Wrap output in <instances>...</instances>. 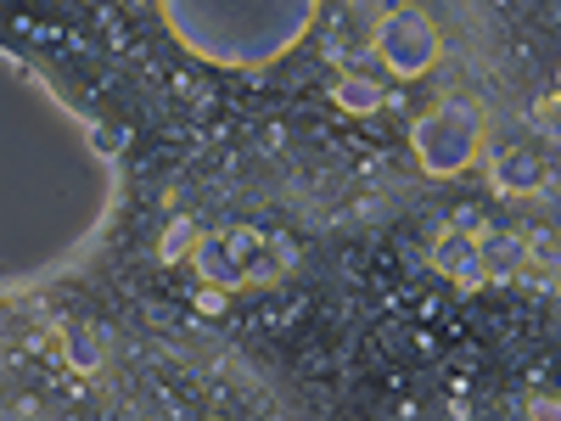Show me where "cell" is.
I'll return each instance as SVG.
<instances>
[{"label": "cell", "instance_id": "6da1fadb", "mask_svg": "<svg viewBox=\"0 0 561 421\" xmlns=\"http://www.w3.org/2000/svg\"><path fill=\"white\" fill-rule=\"evenodd\" d=\"M410 147H415V158H421L427 174H438V180L460 174L483 152V113L472 102H444L410 129Z\"/></svg>", "mask_w": 561, "mask_h": 421}, {"label": "cell", "instance_id": "7a4b0ae2", "mask_svg": "<svg viewBox=\"0 0 561 421\" xmlns=\"http://www.w3.org/2000/svg\"><path fill=\"white\" fill-rule=\"evenodd\" d=\"M438 52H444V39H438L433 18L415 12V7H393L377 29H370V57L399 79H421L438 62Z\"/></svg>", "mask_w": 561, "mask_h": 421}, {"label": "cell", "instance_id": "3957f363", "mask_svg": "<svg viewBox=\"0 0 561 421\" xmlns=\"http://www.w3.org/2000/svg\"><path fill=\"white\" fill-rule=\"evenodd\" d=\"M253 237L248 230H219V237H203V248H197V270H203V281L208 287H242V281H253Z\"/></svg>", "mask_w": 561, "mask_h": 421}, {"label": "cell", "instance_id": "277c9868", "mask_svg": "<svg viewBox=\"0 0 561 421\" xmlns=\"http://www.w3.org/2000/svg\"><path fill=\"white\" fill-rule=\"evenodd\" d=\"M433 270H444L449 281H460L466 293L489 287V264H483L478 237H466V230H455V225H444L438 237H433Z\"/></svg>", "mask_w": 561, "mask_h": 421}, {"label": "cell", "instance_id": "5b68a950", "mask_svg": "<svg viewBox=\"0 0 561 421\" xmlns=\"http://www.w3.org/2000/svg\"><path fill=\"white\" fill-rule=\"evenodd\" d=\"M545 180H550V169H545L528 147L494 152V192H505V197H539Z\"/></svg>", "mask_w": 561, "mask_h": 421}, {"label": "cell", "instance_id": "8992f818", "mask_svg": "<svg viewBox=\"0 0 561 421\" xmlns=\"http://www.w3.org/2000/svg\"><path fill=\"white\" fill-rule=\"evenodd\" d=\"M203 237H208V230H203V225H197L192 214H180V219H169V230H163V242H158V259H163V264H185V259H197Z\"/></svg>", "mask_w": 561, "mask_h": 421}, {"label": "cell", "instance_id": "52a82bcc", "mask_svg": "<svg viewBox=\"0 0 561 421\" xmlns=\"http://www.w3.org/2000/svg\"><path fill=\"white\" fill-rule=\"evenodd\" d=\"M332 102H337L343 113H377V107H382V84L370 79V73H343V79L332 84Z\"/></svg>", "mask_w": 561, "mask_h": 421}, {"label": "cell", "instance_id": "ba28073f", "mask_svg": "<svg viewBox=\"0 0 561 421\" xmlns=\"http://www.w3.org/2000/svg\"><path fill=\"white\" fill-rule=\"evenodd\" d=\"M534 118H539L545 129H556V118H561V90H545V96L534 102Z\"/></svg>", "mask_w": 561, "mask_h": 421}, {"label": "cell", "instance_id": "9c48e42d", "mask_svg": "<svg viewBox=\"0 0 561 421\" xmlns=\"http://www.w3.org/2000/svg\"><path fill=\"white\" fill-rule=\"evenodd\" d=\"M528 421H561V399L534 394V399H528Z\"/></svg>", "mask_w": 561, "mask_h": 421}, {"label": "cell", "instance_id": "30bf717a", "mask_svg": "<svg viewBox=\"0 0 561 421\" xmlns=\"http://www.w3.org/2000/svg\"><path fill=\"white\" fill-rule=\"evenodd\" d=\"M197 309H203V315H219V309H225V287H203V293H197Z\"/></svg>", "mask_w": 561, "mask_h": 421}, {"label": "cell", "instance_id": "8fae6325", "mask_svg": "<svg viewBox=\"0 0 561 421\" xmlns=\"http://www.w3.org/2000/svg\"><path fill=\"white\" fill-rule=\"evenodd\" d=\"M90 147H96V152H118V135L113 129H90Z\"/></svg>", "mask_w": 561, "mask_h": 421}, {"label": "cell", "instance_id": "7c38bea8", "mask_svg": "<svg viewBox=\"0 0 561 421\" xmlns=\"http://www.w3.org/2000/svg\"><path fill=\"white\" fill-rule=\"evenodd\" d=\"M550 135H561V118H556V129H550Z\"/></svg>", "mask_w": 561, "mask_h": 421}, {"label": "cell", "instance_id": "4fadbf2b", "mask_svg": "<svg viewBox=\"0 0 561 421\" xmlns=\"http://www.w3.org/2000/svg\"><path fill=\"white\" fill-rule=\"evenodd\" d=\"M556 90H561V79H556Z\"/></svg>", "mask_w": 561, "mask_h": 421}]
</instances>
